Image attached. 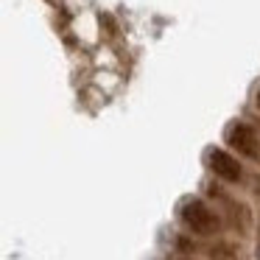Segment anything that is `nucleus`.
I'll return each mask as SVG.
<instances>
[{
  "label": "nucleus",
  "instance_id": "3",
  "mask_svg": "<svg viewBox=\"0 0 260 260\" xmlns=\"http://www.w3.org/2000/svg\"><path fill=\"white\" fill-rule=\"evenodd\" d=\"M204 171L213 179L224 182L230 187H246V182H249V171L243 165V159L238 154H232L230 148L210 146L204 151Z\"/></svg>",
  "mask_w": 260,
  "mask_h": 260
},
{
  "label": "nucleus",
  "instance_id": "1",
  "mask_svg": "<svg viewBox=\"0 0 260 260\" xmlns=\"http://www.w3.org/2000/svg\"><path fill=\"white\" fill-rule=\"evenodd\" d=\"M202 193L207 202H213L215 207L221 210V215H224L226 221V230L238 232V238H249L257 232V218H254V210L249 207L246 199H241L238 193L230 190V185H224V182L213 179V176H207L202 185Z\"/></svg>",
  "mask_w": 260,
  "mask_h": 260
},
{
  "label": "nucleus",
  "instance_id": "5",
  "mask_svg": "<svg viewBox=\"0 0 260 260\" xmlns=\"http://www.w3.org/2000/svg\"><path fill=\"white\" fill-rule=\"evenodd\" d=\"M202 254L204 260H249V252L241 238H224V235L204 241Z\"/></svg>",
  "mask_w": 260,
  "mask_h": 260
},
{
  "label": "nucleus",
  "instance_id": "9",
  "mask_svg": "<svg viewBox=\"0 0 260 260\" xmlns=\"http://www.w3.org/2000/svg\"><path fill=\"white\" fill-rule=\"evenodd\" d=\"M174 260H196V257H174Z\"/></svg>",
  "mask_w": 260,
  "mask_h": 260
},
{
  "label": "nucleus",
  "instance_id": "6",
  "mask_svg": "<svg viewBox=\"0 0 260 260\" xmlns=\"http://www.w3.org/2000/svg\"><path fill=\"white\" fill-rule=\"evenodd\" d=\"M246 190L252 193V199L260 204V171H252L249 174V182H246Z\"/></svg>",
  "mask_w": 260,
  "mask_h": 260
},
{
  "label": "nucleus",
  "instance_id": "7",
  "mask_svg": "<svg viewBox=\"0 0 260 260\" xmlns=\"http://www.w3.org/2000/svg\"><path fill=\"white\" fill-rule=\"evenodd\" d=\"M254 260H260V226L254 232Z\"/></svg>",
  "mask_w": 260,
  "mask_h": 260
},
{
  "label": "nucleus",
  "instance_id": "8",
  "mask_svg": "<svg viewBox=\"0 0 260 260\" xmlns=\"http://www.w3.org/2000/svg\"><path fill=\"white\" fill-rule=\"evenodd\" d=\"M254 109L260 112V87H257V92H254Z\"/></svg>",
  "mask_w": 260,
  "mask_h": 260
},
{
  "label": "nucleus",
  "instance_id": "4",
  "mask_svg": "<svg viewBox=\"0 0 260 260\" xmlns=\"http://www.w3.org/2000/svg\"><path fill=\"white\" fill-rule=\"evenodd\" d=\"M224 146L243 162L260 165V132L249 120H230L224 129Z\"/></svg>",
  "mask_w": 260,
  "mask_h": 260
},
{
  "label": "nucleus",
  "instance_id": "2",
  "mask_svg": "<svg viewBox=\"0 0 260 260\" xmlns=\"http://www.w3.org/2000/svg\"><path fill=\"white\" fill-rule=\"evenodd\" d=\"M176 221L187 235L199 238V241H213L226 232V221L221 210L204 196H187L176 207Z\"/></svg>",
  "mask_w": 260,
  "mask_h": 260
}]
</instances>
